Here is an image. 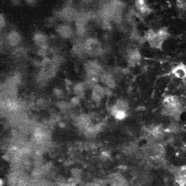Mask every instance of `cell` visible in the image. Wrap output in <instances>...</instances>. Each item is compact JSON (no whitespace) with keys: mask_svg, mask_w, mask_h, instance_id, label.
<instances>
[{"mask_svg":"<svg viewBox=\"0 0 186 186\" xmlns=\"http://www.w3.org/2000/svg\"><path fill=\"white\" fill-rule=\"evenodd\" d=\"M164 111L167 116H176L180 114L181 110V105L179 99L173 96H167L163 102Z\"/></svg>","mask_w":186,"mask_h":186,"instance_id":"cell-1","label":"cell"},{"mask_svg":"<svg viewBox=\"0 0 186 186\" xmlns=\"http://www.w3.org/2000/svg\"><path fill=\"white\" fill-rule=\"evenodd\" d=\"M168 36L169 34L167 29H160L158 31H157V32L155 33L153 38L149 41L150 45H151V47H152V48H154L161 49V47H162L163 43H164V40L168 37Z\"/></svg>","mask_w":186,"mask_h":186,"instance_id":"cell-2","label":"cell"},{"mask_svg":"<svg viewBox=\"0 0 186 186\" xmlns=\"http://www.w3.org/2000/svg\"><path fill=\"white\" fill-rule=\"evenodd\" d=\"M84 50L91 55H98L102 51V47L98 40L95 38H88L84 43Z\"/></svg>","mask_w":186,"mask_h":186,"instance_id":"cell-3","label":"cell"},{"mask_svg":"<svg viewBox=\"0 0 186 186\" xmlns=\"http://www.w3.org/2000/svg\"><path fill=\"white\" fill-rule=\"evenodd\" d=\"M140 59H141V56L137 49H132L128 53V61L130 65L134 66L139 64Z\"/></svg>","mask_w":186,"mask_h":186,"instance_id":"cell-4","label":"cell"},{"mask_svg":"<svg viewBox=\"0 0 186 186\" xmlns=\"http://www.w3.org/2000/svg\"><path fill=\"white\" fill-rule=\"evenodd\" d=\"M172 74L179 79H184L186 78V66L183 64H178L174 68Z\"/></svg>","mask_w":186,"mask_h":186,"instance_id":"cell-5","label":"cell"},{"mask_svg":"<svg viewBox=\"0 0 186 186\" xmlns=\"http://www.w3.org/2000/svg\"><path fill=\"white\" fill-rule=\"evenodd\" d=\"M100 80L107 87L113 88L115 86V80L112 74L108 73V72H104L101 75Z\"/></svg>","mask_w":186,"mask_h":186,"instance_id":"cell-6","label":"cell"},{"mask_svg":"<svg viewBox=\"0 0 186 186\" xmlns=\"http://www.w3.org/2000/svg\"><path fill=\"white\" fill-rule=\"evenodd\" d=\"M136 7H137V10L141 13L143 16H146V15L149 14L151 13V9L148 6L147 2L143 0H139L136 2Z\"/></svg>","mask_w":186,"mask_h":186,"instance_id":"cell-7","label":"cell"},{"mask_svg":"<svg viewBox=\"0 0 186 186\" xmlns=\"http://www.w3.org/2000/svg\"><path fill=\"white\" fill-rule=\"evenodd\" d=\"M105 93V90L102 86L96 85L92 89V98L95 100H100Z\"/></svg>","mask_w":186,"mask_h":186,"instance_id":"cell-8","label":"cell"},{"mask_svg":"<svg viewBox=\"0 0 186 186\" xmlns=\"http://www.w3.org/2000/svg\"><path fill=\"white\" fill-rule=\"evenodd\" d=\"M150 134L154 137V138H159L163 136L164 130L161 126H154L149 130Z\"/></svg>","mask_w":186,"mask_h":186,"instance_id":"cell-9","label":"cell"},{"mask_svg":"<svg viewBox=\"0 0 186 186\" xmlns=\"http://www.w3.org/2000/svg\"><path fill=\"white\" fill-rule=\"evenodd\" d=\"M110 178H111V181L116 186H123L124 184L126 183L125 178H122L121 175H113L110 176Z\"/></svg>","mask_w":186,"mask_h":186,"instance_id":"cell-10","label":"cell"},{"mask_svg":"<svg viewBox=\"0 0 186 186\" xmlns=\"http://www.w3.org/2000/svg\"><path fill=\"white\" fill-rule=\"evenodd\" d=\"M34 138H35L36 141L37 142H41L44 141L45 139L47 138L46 133L44 130H43L42 129H37L34 132Z\"/></svg>","mask_w":186,"mask_h":186,"instance_id":"cell-11","label":"cell"},{"mask_svg":"<svg viewBox=\"0 0 186 186\" xmlns=\"http://www.w3.org/2000/svg\"><path fill=\"white\" fill-rule=\"evenodd\" d=\"M58 33L64 37H70L71 34H72V30L68 26H60L58 28Z\"/></svg>","mask_w":186,"mask_h":186,"instance_id":"cell-12","label":"cell"},{"mask_svg":"<svg viewBox=\"0 0 186 186\" xmlns=\"http://www.w3.org/2000/svg\"><path fill=\"white\" fill-rule=\"evenodd\" d=\"M112 114L113 115V116H114L116 119H119V120H121V119H123L124 118L126 117V112L119 110L113 106V109H112Z\"/></svg>","mask_w":186,"mask_h":186,"instance_id":"cell-13","label":"cell"},{"mask_svg":"<svg viewBox=\"0 0 186 186\" xmlns=\"http://www.w3.org/2000/svg\"><path fill=\"white\" fill-rule=\"evenodd\" d=\"M113 106L118 110H122V111L126 112L128 110V103L123 99H119V100L116 101V104Z\"/></svg>","mask_w":186,"mask_h":186,"instance_id":"cell-14","label":"cell"},{"mask_svg":"<svg viewBox=\"0 0 186 186\" xmlns=\"http://www.w3.org/2000/svg\"><path fill=\"white\" fill-rule=\"evenodd\" d=\"M34 40H35V42L37 43V45H39L40 47H44L45 44L47 43V39L43 34H37L34 37Z\"/></svg>","mask_w":186,"mask_h":186,"instance_id":"cell-15","label":"cell"},{"mask_svg":"<svg viewBox=\"0 0 186 186\" xmlns=\"http://www.w3.org/2000/svg\"><path fill=\"white\" fill-rule=\"evenodd\" d=\"M8 40L10 44L14 46V45H16L18 43H19V40H20V37H19V34H18L17 33L13 32V33H11V34L9 35Z\"/></svg>","mask_w":186,"mask_h":186,"instance_id":"cell-16","label":"cell"},{"mask_svg":"<svg viewBox=\"0 0 186 186\" xmlns=\"http://www.w3.org/2000/svg\"><path fill=\"white\" fill-rule=\"evenodd\" d=\"M175 180H176L177 183L179 184L180 186H186V174L185 173H181L178 174L175 177Z\"/></svg>","mask_w":186,"mask_h":186,"instance_id":"cell-17","label":"cell"},{"mask_svg":"<svg viewBox=\"0 0 186 186\" xmlns=\"http://www.w3.org/2000/svg\"><path fill=\"white\" fill-rule=\"evenodd\" d=\"M6 107L8 110H11V111H16L19 108V105L17 102L14 100H9L6 102Z\"/></svg>","mask_w":186,"mask_h":186,"instance_id":"cell-18","label":"cell"},{"mask_svg":"<svg viewBox=\"0 0 186 186\" xmlns=\"http://www.w3.org/2000/svg\"><path fill=\"white\" fill-rule=\"evenodd\" d=\"M84 87L85 86L83 85L82 84H77L74 87V91H75V92L77 95L81 94V93H83V92H84Z\"/></svg>","mask_w":186,"mask_h":186,"instance_id":"cell-19","label":"cell"},{"mask_svg":"<svg viewBox=\"0 0 186 186\" xmlns=\"http://www.w3.org/2000/svg\"><path fill=\"white\" fill-rule=\"evenodd\" d=\"M177 6L178 8H179L180 10H186V1H178L177 2Z\"/></svg>","mask_w":186,"mask_h":186,"instance_id":"cell-20","label":"cell"},{"mask_svg":"<svg viewBox=\"0 0 186 186\" xmlns=\"http://www.w3.org/2000/svg\"><path fill=\"white\" fill-rule=\"evenodd\" d=\"M0 21H1V27H3L4 24H5V21H4V18L2 15L0 16Z\"/></svg>","mask_w":186,"mask_h":186,"instance_id":"cell-21","label":"cell"}]
</instances>
